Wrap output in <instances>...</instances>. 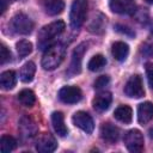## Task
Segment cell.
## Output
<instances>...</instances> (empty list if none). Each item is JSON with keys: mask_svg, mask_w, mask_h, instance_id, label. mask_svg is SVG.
<instances>
[{"mask_svg": "<svg viewBox=\"0 0 153 153\" xmlns=\"http://www.w3.org/2000/svg\"><path fill=\"white\" fill-rule=\"evenodd\" d=\"M146 2H148V4H153V0H145Z\"/></svg>", "mask_w": 153, "mask_h": 153, "instance_id": "obj_32", "label": "cell"}, {"mask_svg": "<svg viewBox=\"0 0 153 153\" xmlns=\"http://www.w3.org/2000/svg\"><path fill=\"white\" fill-rule=\"evenodd\" d=\"M51 123L54 127V130L57 133V135L60 136H66L68 133V129L65 124V120H63V115L62 112L55 111L51 114Z\"/></svg>", "mask_w": 153, "mask_h": 153, "instance_id": "obj_17", "label": "cell"}, {"mask_svg": "<svg viewBox=\"0 0 153 153\" xmlns=\"http://www.w3.org/2000/svg\"><path fill=\"white\" fill-rule=\"evenodd\" d=\"M18 100L24 106H32L36 102V97H35V93L31 90L25 88V90H22L18 93Z\"/></svg>", "mask_w": 153, "mask_h": 153, "instance_id": "obj_22", "label": "cell"}, {"mask_svg": "<svg viewBox=\"0 0 153 153\" xmlns=\"http://www.w3.org/2000/svg\"><path fill=\"white\" fill-rule=\"evenodd\" d=\"M65 30V23L62 20L53 22L45 26H43L38 32L37 38V45L39 49H47L49 45H51L54 38L62 33Z\"/></svg>", "mask_w": 153, "mask_h": 153, "instance_id": "obj_2", "label": "cell"}, {"mask_svg": "<svg viewBox=\"0 0 153 153\" xmlns=\"http://www.w3.org/2000/svg\"><path fill=\"white\" fill-rule=\"evenodd\" d=\"M142 54L149 57H153V44H145L142 47Z\"/></svg>", "mask_w": 153, "mask_h": 153, "instance_id": "obj_30", "label": "cell"}, {"mask_svg": "<svg viewBox=\"0 0 153 153\" xmlns=\"http://www.w3.org/2000/svg\"><path fill=\"white\" fill-rule=\"evenodd\" d=\"M109 82H110V78H109L108 75H100V76H98V78L96 79V81H94L93 85H94V88L100 90V88L108 86Z\"/></svg>", "mask_w": 153, "mask_h": 153, "instance_id": "obj_27", "label": "cell"}, {"mask_svg": "<svg viewBox=\"0 0 153 153\" xmlns=\"http://www.w3.org/2000/svg\"><path fill=\"white\" fill-rule=\"evenodd\" d=\"M17 146V141L13 136H10V135H4L1 136V140H0V149L2 153H10L12 152Z\"/></svg>", "mask_w": 153, "mask_h": 153, "instance_id": "obj_24", "label": "cell"}, {"mask_svg": "<svg viewBox=\"0 0 153 153\" xmlns=\"http://www.w3.org/2000/svg\"><path fill=\"white\" fill-rule=\"evenodd\" d=\"M149 136L153 139V128H152V129H149Z\"/></svg>", "mask_w": 153, "mask_h": 153, "instance_id": "obj_31", "label": "cell"}, {"mask_svg": "<svg viewBox=\"0 0 153 153\" xmlns=\"http://www.w3.org/2000/svg\"><path fill=\"white\" fill-rule=\"evenodd\" d=\"M86 49H87V44L82 42V43H80V44L73 50L72 61H71L69 68H68V71H67V74H68L69 76H73V75L80 73V71H81V61H82V56H84Z\"/></svg>", "mask_w": 153, "mask_h": 153, "instance_id": "obj_6", "label": "cell"}, {"mask_svg": "<svg viewBox=\"0 0 153 153\" xmlns=\"http://www.w3.org/2000/svg\"><path fill=\"white\" fill-rule=\"evenodd\" d=\"M43 10L49 16H56L60 14L65 8L63 0H42Z\"/></svg>", "mask_w": 153, "mask_h": 153, "instance_id": "obj_16", "label": "cell"}, {"mask_svg": "<svg viewBox=\"0 0 153 153\" xmlns=\"http://www.w3.org/2000/svg\"><path fill=\"white\" fill-rule=\"evenodd\" d=\"M100 136L108 142H116L120 137V129L111 123H104L100 127Z\"/></svg>", "mask_w": 153, "mask_h": 153, "instance_id": "obj_14", "label": "cell"}, {"mask_svg": "<svg viewBox=\"0 0 153 153\" xmlns=\"http://www.w3.org/2000/svg\"><path fill=\"white\" fill-rule=\"evenodd\" d=\"M124 93L130 98H141L145 96L142 80L139 75H133L129 78L124 86Z\"/></svg>", "mask_w": 153, "mask_h": 153, "instance_id": "obj_7", "label": "cell"}, {"mask_svg": "<svg viewBox=\"0 0 153 153\" xmlns=\"http://www.w3.org/2000/svg\"><path fill=\"white\" fill-rule=\"evenodd\" d=\"M17 75L14 71H6L2 72L0 75V84L4 90H12L16 86Z\"/></svg>", "mask_w": 153, "mask_h": 153, "instance_id": "obj_20", "label": "cell"}, {"mask_svg": "<svg viewBox=\"0 0 153 153\" xmlns=\"http://www.w3.org/2000/svg\"><path fill=\"white\" fill-rule=\"evenodd\" d=\"M57 147V142L55 137L49 133H42L36 141V149L41 153H50L54 152Z\"/></svg>", "mask_w": 153, "mask_h": 153, "instance_id": "obj_10", "label": "cell"}, {"mask_svg": "<svg viewBox=\"0 0 153 153\" xmlns=\"http://www.w3.org/2000/svg\"><path fill=\"white\" fill-rule=\"evenodd\" d=\"M114 116L117 121L122 123H130L133 118V110L128 105H121L115 110Z\"/></svg>", "mask_w": 153, "mask_h": 153, "instance_id": "obj_19", "label": "cell"}, {"mask_svg": "<svg viewBox=\"0 0 153 153\" xmlns=\"http://www.w3.org/2000/svg\"><path fill=\"white\" fill-rule=\"evenodd\" d=\"M10 60H11V51L6 48V45L1 44V48H0V63L5 65Z\"/></svg>", "mask_w": 153, "mask_h": 153, "instance_id": "obj_26", "label": "cell"}, {"mask_svg": "<svg viewBox=\"0 0 153 153\" xmlns=\"http://www.w3.org/2000/svg\"><path fill=\"white\" fill-rule=\"evenodd\" d=\"M16 47H17V51H18L19 57H25L32 51V43L26 41V39L19 41Z\"/></svg>", "mask_w": 153, "mask_h": 153, "instance_id": "obj_25", "label": "cell"}, {"mask_svg": "<svg viewBox=\"0 0 153 153\" xmlns=\"http://www.w3.org/2000/svg\"><path fill=\"white\" fill-rule=\"evenodd\" d=\"M111 102H112L111 93L104 91V92H99L98 94H96V97L92 100V105L98 111H105L111 105Z\"/></svg>", "mask_w": 153, "mask_h": 153, "instance_id": "obj_13", "label": "cell"}, {"mask_svg": "<svg viewBox=\"0 0 153 153\" xmlns=\"http://www.w3.org/2000/svg\"><path fill=\"white\" fill-rule=\"evenodd\" d=\"M72 121H73V123L78 128H80L85 133H88L90 134V133L93 131L94 123H93L92 117L87 112H85V111H78V112H75L73 115V117H72Z\"/></svg>", "mask_w": 153, "mask_h": 153, "instance_id": "obj_11", "label": "cell"}, {"mask_svg": "<svg viewBox=\"0 0 153 153\" xmlns=\"http://www.w3.org/2000/svg\"><path fill=\"white\" fill-rule=\"evenodd\" d=\"M153 118V104L151 102L141 103L137 108V120L141 124L148 123Z\"/></svg>", "mask_w": 153, "mask_h": 153, "instance_id": "obj_15", "label": "cell"}, {"mask_svg": "<svg viewBox=\"0 0 153 153\" xmlns=\"http://www.w3.org/2000/svg\"><path fill=\"white\" fill-rule=\"evenodd\" d=\"M19 133H20V136L27 141V140H31L36 136L37 134V126H36V122L30 117V116H23L19 121Z\"/></svg>", "mask_w": 153, "mask_h": 153, "instance_id": "obj_8", "label": "cell"}, {"mask_svg": "<svg viewBox=\"0 0 153 153\" xmlns=\"http://www.w3.org/2000/svg\"><path fill=\"white\" fill-rule=\"evenodd\" d=\"M116 31H118L121 33H124V35H127L129 37H134L135 36V32L131 29H129L128 26H124V25H120V24L116 25Z\"/></svg>", "mask_w": 153, "mask_h": 153, "instance_id": "obj_29", "label": "cell"}, {"mask_svg": "<svg viewBox=\"0 0 153 153\" xmlns=\"http://www.w3.org/2000/svg\"><path fill=\"white\" fill-rule=\"evenodd\" d=\"M110 8L118 14H131L135 12V0H110Z\"/></svg>", "mask_w": 153, "mask_h": 153, "instance_id": "obj_12", "label": "cell"}, {"mask_svg": "<svg viewBox=\"0 0 153 153\" xmlns=\"http://www.w3.org/2000/svg\"><path fill=\"white\" fill-rule=\"evenodd\" d=\"M124 145L130 152H141L143 149V135L137 129H131L124 135Z\"/></svg>", "mask_w": 153, "mask_h": 153, "instance_id": "obj_5", "label": "cell"}, {"mask_svg": "<svg viewBox=\"0 0 153 153\" xmlns=\"http://www.w3.org/2000/svg\"><path fill=\"white\" fill-rule=\"evenodd\" d=\"M59 98L67 104H74L80 102L82 98V92L76 86H65L59 91Z\"/></svg>", "mask_w": 153, "mask_h": 153, "instance_id": "obj_9", "label": "cell"}, {"mask_svg": "<svg viewBox=\"0 0 153 153\" xmlns=\"http://www.w3.org/2000/svg\"><path fill=\"white\" fill-rule=\"evenodd\" d=\"M111 54L117 61H124L129 54V47L124 42H115L111 48Z\"/></svg>", "mask_w": 153, "mask_h": 153, "instance_id": "obj_18", "label": "cell"}, {"mask_svg": "<svg viewBox=\"0 0 153 153\" xmlns=\"http://www.w3.org/2000/svg\"><path fill=\"white\" fill-rule=\"evenodd\" d=\"M11 27L18 35H29L33 30V22L26 14L18 13L12 18Z\"/></svg>", "mask_w": 153, "mask_h": 153, "instance_id": "obj_4", "label": "cell"}, {"mask_svg": "<svg viewBox=\"0 0 153 153\" xmlns=\"http://www.w3.org/2000/svg\"><path fill=\"white\" fill-rule=\"evenodd\" d=\"M66 55V48L62 43H53L49 45L42 57V67L45 71H53L61 65Z\"/></svg>", "mask_w": 153, "mask_h": 153, "instance_id": "obj_1", "label": "cell"}, {"mask_svg": "<svg viewBox=\"0 0 153 153\" xmlns=\"http://www.w3.org/2000/svg\"><path fill=\"white\" fill-rule=\"evenodd\" d=\"M87 0H74L71 7V13H69V22H71V26L73 29H79L85 19H86V14H87Z\"/></svg>", "mask_w": 153, "mask_h": 153, "instance_id": "obj_3", "label": "cell"}, {"mask_svg": "<svg viewBox=\"0 0 153 153\" xmlns=\"http://www.w3.org/2000/svg\"><path fill=\"white\" fill-rule=\"evenodd\" d=\"M35 73H36V66L33 62L29 61L20 68L19 78L23 82H30V81H32V79L35 76Z\"/></svg>", "mask_w": 153, "mask_h": 153, "instance_id": "obj_21", "label": "cell"}, {"mask_svg": "<svg viewBox=\"0 0 153 153\" xmlns=\"http://www.w3.org/2000/svg\"><path fill=\"white\" fill-rule=\"evenodd\" d=\"M145 69H146V75H147L148 85L153 88V63L147 62V63L145 65Z\"/></svg>", "mask_w": 153, "mask_h": 153, "instance_id": "obj_28", "label": "cell"}, {"mask_svg": "<svg viewBox=\"0 0 153 153\" xmlns=\"http://www.w3.org/2000/svg\"><path fill=\"white\" fill-rule=\"evenodd\" d=\"M105 65H106V59L102 54H97V55L92 56V59L88 61L87 67L90 71L97 72V71H100Z\"/></svg>", "mask_w": 153, "mask_h": 153, "instance_id": "obj_23", "label": "cell"}]
</instances>
